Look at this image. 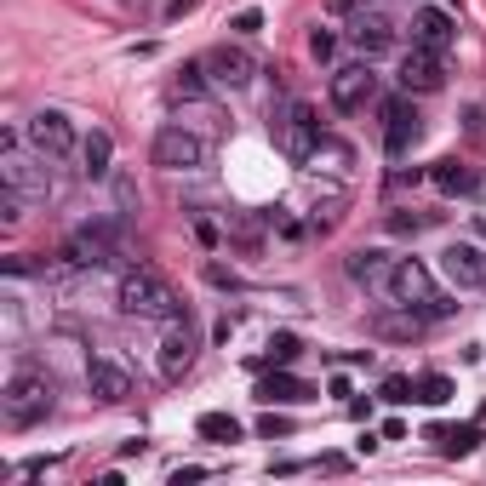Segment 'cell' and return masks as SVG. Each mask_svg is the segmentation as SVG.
Wrapping results in <instances>:
<instances>
[{"mask_svg":"<svg viewBox=\"0 0 486 486\" xmlns=\"http://www.w3.org/2000/svg\"><path fill=\"white\" fill-rule=\"evenodd\" d=\"M52 407H57V389H52V377L40 372V367H17V372L6 377V389H0V412H6L12 429L47 424Z\"/></svg>","mask_w":486,"mask_h":486,"instance_id":"6da1fadb","label":"cell"},{"mask_svg":"<svg viewBox=\"0 0 486 486\" xmlns=\"http://www.w3.org/2000/svg\"><path fill=\"white\" fill-rule=\"evenodd\" d=\"M389 304L395 309H418L424 321H447L458 309L447 292H435V274L418 264V258H395V274H389Z\"/></svg>","mask_w":486,"mask_h":486,"instance_id":"7a4b0ae2","label":"cell"},{"mask_svg":"<svg viewBox=\"0 0 486 486\" xmlns=\"http://www.w3.org/2000/svg\"><path fill=\"white\" fill-rule=\"evenodd\" d=\"M115 298H120V309H126V315H138V321H178V315H183L178 292L166 286L155 269H126Z\"/></svg>","mask_w":486,"mask_h":486,"instance_id":"3957f363","label":"cell"},{"mask_svg":"<svg viewBox=\"0 0 486 486\" xmlns=\"http://www.w3.org/2000/svg\"><path fill=\"white\" fill-rule=\"evenodd\" d=\"M0 189H17V195H29V201H52L57 195L47 155H40V150L24 155L17 138H0Z\"/></svg>","mask_w":486,"mask_h":486,"instance_id":"277c9868","label":"cell"},{"mask_svg":"<svg viewBox=\"0 0 486 486\" xmlns=\"http://www.w3.org/2000/svg\"><path fill=\"white\" fill-rule=\"evenodd\" d=\"M269 132H274V143H281V155L286 160H309V155H321V115L309 109V103H286V109H274V120H269Z\"/></svg>","mask_w":486,"mask_h":486,"instance_id":"5b68a950","label":"cell"},{"mask_svg":"<svg viewBox=\"0 0 486 486\" xmlns=\"http://www.w3.org/2000/svg\"><path fill=\"white\" fill-rule=\"evenodd\" d=\"M150 160L160 172H201L206 166V138L189 132V126H160L155 143H150Z\"/></svg>","mask_w":486,"mask_h":486,"instance_id":"8992f818","label":"cell"},{"mask_svg":"<svg viewBox=\"0 0 486 486\" xmlns=\"http://www.w3.org/2000/svg\"><path fill=\"white\" fill-rule=\"evenodd\" d=\"M63 258H69L75 269H109L120 258V235L115 223H80L69 241H63Z\"/></svg>","mask_w":486,"mask_h":486,"instance_id":"52a82bcc","label":"cell"},{"mask_svg":"<svg viewBox=\"0 0 486 486\" xmlns=\"http://www.w3.org/2000/svg\"><path fill=\"white\" fill-rule=\"evenodd\" d=\"M195 355H201V332H195V321H189V309H183L178 321H166V337H160V377H166V384H178V377L195 367Z\"/></svg>","mask_w":486,"mask_h":486,"instance_id":"ba28073f","label":"cell"},{"mask_svg":"<svg viewBox=\"0 0 486 486\" xmlns=\"http://www.w3.org/2000/svg\"><path fill=\"white\" fill-rule=\"evenodd\" d=\"M418 138H424V120L412 109V92L407 98H384V150L389 160H407L418 150Z\"/></svg>","mask_w":486,"mask_h":486,"instance_id":"9c48e42d","label":"cell"},{"mask_svg":"<svg viewBox=\"0 0 486 486\" xmlns=\"http://www.w3.org/2000/svg\"><path fill=\"white\" fill-rule=\"evenodd\" d=\"M326 98H332V109H337V115H361L367 103L377 98V75L367 69V63H349V69H337V75H332Z\"/></svg>","mask_w":486,"mask_h":486,"instance_id":"30bf717a","label":"cell"},{"mask_svg":"<svg viewBox=\"0 0 486 486\" xmlns=\"http://www.w3.org/2000/svg\"><path fill=\"white\" fill-rule=\"evenodd\" d=\"M29 150H40L47 160H69L75 155V126L63 109H40L29 115Z\"/></svg>","mask_w":486,"mask_h":486,"instance_id":"8fae6325","label":"cell"},{"mask_svg":"<svg viewBox=\"0 0 486 486\" xmlns=\"http://www.w3.org/2000/svg\"><path fill=\"white\" fill-rule=\"evenodd\" d=\"M87 389H92V400H103V407H126V400L138 395L132 372H126L120 361H109V355H92L87 361Z\"/></svg>","mask_w":486,"mask_h":486,"instance_id":"7c38bea8","label":"cell"},{"mask_svg":"<svg viewBox=\"0 0 486 486\" xmlns=\"http://www.w3.org/2000/svg\"><path fill=\"white\" fill-rule=\"evenodd\" d=\"M440 87H447V63H440V52L412 47L407 57H400V92L424 98V92H440Z\"/></svg>","mask_w":486,"mask_h":486,"instance_id":"4fadbf2b","label":"cell"},{"mask_svg":"<svg viewBox=\"0 0 486 486\" xmlns=\"http://www.w3.org/2000/svg\"><path fill=\"white\" fill-rule=\"evenodd\" d=\"M201 63H206V80H212V87H229V92L252 87V75H258V63H252L241 47H212Z\"/></svg>","mask_w":486,"mask_h":486,"instance_id":"5bb4252c","label":"cell"},{"mask_svg":"<svg viewBox=\"0 0 486 486\" xmlns=\"http://www.w3.org/2000/svg\"><path fill=\"white\" fill-rule=\"evenodd\" d=\"M440 269H447V281L452 286H486V246L475 241H452L447 252H440Z\"/></svg>","mask_w":486,"mask_h":486,"instance_id":"9a60e30c","label":"cell"},{"mask_svg":"<svg viewBox=\"0 0 486 486\" xmlns=\"http://www.w3.org/2000/svg\"><path fill=\"white\" fill-rule=\"evenodd\" d=\"M344 269H349V281H355V286H367L372 298H384V304H389V274H395V258H389V252H372V246H367V252H349V264H344Z\"/></svg>","mask_w":486,"mask_h":486,"instance_id":"2e32d148","label":"cell"},{"mask_svg":"<svg viewBox=\"0 0 486 486\" xmlns=\"http://www.w3.org/2000/svg\"><path fill=\"white\" fill-rule=\"evenodd\" d=\"M458 40V17L447 6H418L412 12V47H429V52H447Z\"/></svg>","mask_w":486,"mask_h":486,"instance_id":"e0dca14e","label":"cell"},{"mask_svg":"<svg viewBox=\"0 0 486 486\" xmlns=\"http://www.w3.org/2000/svg\"><path fill=\"white\" fill-rule=\"evenodd\" d=\"M315 395H321V389L304 384V377H292V372L258 377V400H264V407H304V400H315Z\"/></svg>","mask_w":486,"mask_h":486,"instance_id":"ac0fdd59","label":"cell"},{"mask_svg":"<svg viewBox=\"0 0 486 486\" xmlns=\"http://www.w3.org/2000/svg\"><path fill=\"white\" fill-rule=\"evenodd\" d=\"M481 429H486V424H429L424 440H435L440 458H470V452L481 447Z\"/></svg>","mask_w":486,"mask_h":486,"instance_id":"d6986e66","label":"cell"},{"mask_svg":"<svg viewBox=\"0 0 486 486\" xmlns=\"http://www.w3.org/2000/svg\"><path fill=\"white\" fill-rule=\"evenodd\" d=\"M349 47H361L367 57H377V52H389V47H395V29H389V24H384L377 12H372V17L361 12V17L349 24Z\"/></svg>","mask_w":486,"mask_h":486,"instance_id":"ffe728a7","label":"cell"},{"mask_svg":"<svg viewBox=\"0 0 486 486\" xmlns=\"http://www.w3.org/2000/svg\"><path fill=\"white\" fill-rule=\"evenodd\" d=\"M435 189L440 195H475L481 189V178H475V166H463V160H435Z\"/></svg>","mask_w":486,"mask_h":486,"instance_id":"44dd1931","label":"cell"},{"mask_svg":"<svg viewBox=\"0 0 486 486\" xmlns=\"http://www.w3.org/2000/svg\"><path fill=\"white\" fill-rule=\"evenodd\" d=\"M80 160H87V178H109V160H115V138L109 132H92L80 143Z\"/></svg>","mask_w":486,"mask_h":486,"instance_id":"7402d4cb","label":"cell"},{"mask_svg":"<svg viewBox=\"0 0 486 486\" xmlns=\"http://www.w3.org/2000/svg\"><path fill=\"white\" fill-rule=\"evenodd\" d=\"M372 332H377V337H418V332H424V315H418V309L377 315V321H372Z\"/></svg>","mask_w":486,"mask_h":486,"instance_id":"603a6c76","label":"cell"},{"mask_svg":"<svg viewBox=\"0 0 486 486\" xmlns=\"http://www.w3.org/2000/svg\"><path fill=\"white\" fill-rule=\"evenodd\" d=\"M195 429H201V440H218V447L241 440V424H235L229 412H201V418H195Z\"/></svg>","mask_w":486,"mask_h":486,"instance_id":"cb8c5ba5","label":"cell"},{"mask_svg":"<svg viewBox=\"0 0 486 486\" xmlns=\"http://www.w3.org/2000/svg\"><path fill=\"white\" fill-rule=\"evenodd\" d=\"M418 400H424V407H447V400H452V377L447 372H424V377H418Z\"/></svg>","mask_w":486,"mask_h":486,"instance_id":"d4e9b609","label":"cell"},{"mask_svg":"<svg viewBox=\"0 0 486 486\" xmlns=\"http://www.w3.org/2000/svg\"><path fill=\"white\" fill-rule=\"evenodd\" d=\"M172 98H206V63H183Z\"/></svg>","mask_w":486,"mask_h":486,"instance_id":"484cf974","label":"cell"},{"mask_svg":"<svg viewBox=\"0 0 486 486\" xmlns=\"http://www.w3.org/2000/svg\"><path fill=\"white\" fill-rule=\"evenodd\" d=\"M298 355H304V344H298L292 332H274V337H269V361H274V367H292Z\"/></svg>","mask_w":486,"mask_h":486,"instance_id":"4316f807","label":"cell"},{"mask_svg":"<svg viewBox=\"0 0 486 486\" xmlns=\"http://www.w3.org/2000/svg\"><path fill=\"white\" fill-rule=\"evenodd\" d=\"M377 395H384L389 400V407H407V400H418V384H412V377H384V389H377Z\"/></svg>","mask_w":486,"mask_h":486,"instance_id":"83f0119b","label":"cell"},{"mask_svg":"<svg viewBox=\"0 0 486 486\" xmlns=\"http://www.w3.org/2000/svg\"><path fill=\"white\" fill-rule=\"evenodd\" d=\"M309 57L315 63H332L337 57V35L332 29H309Z\"/></svg>","mask_w":486,"mask_h":486,"instance_id":"f1b7e54d","label":"cell"},{"mask_svg":"<svg viewBox=\"0 0 486 486\" xmlns=\"http://www.w3.org/2000/svg\"><path fill=\"white\" fill-rule=\"evenodd\" d=\"M389 229H395V235H418V229H424V218H412V212H389Z\"/></svg>","mask_w":486,"mask_h":486,"instance_id":"f546056e","label":"cell"},{"mask_svg":"<svg viewBox=\"0 0 486 486\" xmlns=\"http://www.w3.org/2000/svg\"><path fill=\"white\" fill-rule=\"evenodd\" d=\"M258 29H264V12H252V6L235 12V35H258Z\"/></svg>","mask_w":486,"mask_h":486,"instance_id":"4dcf8cb0","label":"cell"},{"mask_svg":"<svg viewBox=\"0 0 486 486\" xmlns=\"http://www.w3.org/2000/svg\"><path fill=\"white\" fill-rule=\"evenodd\" d=\"M286 429H292V424H286L281 412H264V424H258V435H264V440H274V435H286Z\"/></svg>","mask_w":486,"mask_h":486,"instance_id":"1f68e13d","label":"cell"},{"mask_svg":"<svg viewBox=\"0 0 486 486\" xmlns=\"http://www.w3.org/2000/svg\"><path fill=\"white\" fill-rule=\"evenodd\" d=\"M206 470H195V463H189V470H172V486H189V481H201Z\"/></svg>","mask_w":486,"mask_h":486,"instance_id":"d6a6232c","label":"cell"}]
</instances>
